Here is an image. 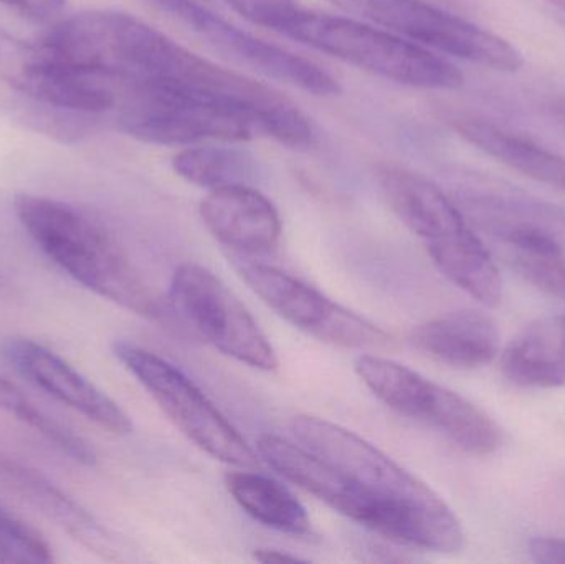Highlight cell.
Wrapping results in <instances>:
<instances>
[{"label":"cell","instance_id":"obj_12","mask_svg":"<svg viewBox=\"0 0 565 564\" xmlns=\"http://www.w3.org/2000/svg\"><path fill=\"white\" fill-rule=\"evenodd\" d=\"M2 353L30 383L86 419L118 436L131 433V417L119 404L49 348L26 338H12L2 344Z\"/></svg>","mask_w":565,"mask_h":564},{"label":"cell","instance_id":"obj_27","mask_svg":"<svg viewBox=\"0 0 565 564\" xmlns=\"http://www.w3.org/2000/svg\"><path fill=\"white\" fill-rule=\"evenodd\" d=\"M10 35L9 33L0 30V66H2L3 53H6L7 42H9Z\"/></svg>","mask_w":565,"mask_h":564},{"label":"cell","instance_id":"obj_11","mask_svg":"<svg viewBox=\"0 0 565 564\" xmlns=\"http://www.w3.org/2000/svg\"><path fill=\"white\" fill-rule=\"evenodd\" d=\"M166 15L201 36L218 52L248 68L318 96L338 95L339 83L331 73L289 50L257 39L244 29L215 15L194 0H149Z\"/></svg>","mask_w":565,"mask_h":564},{"label":"cell","instance_id":"obj_26","mask_svg":"<svg viewBox=\"0 0 565 564\" xmlns=\"http://www.w3.org/2000/svg\"><path fill=\"white\" fill-rule=\"evenodd\" d=\"M254 558L257 560V562L264 563V564H270V563H301L305 562V560L299 558V556L291 555V553L288 552H281V550H274V549H258L255 550Z\"/></svg>","mask_w":565,"mask_h":564},{"label":"cell","instance_id":"obj_28","mask_svg":"<svg viewBox=\"0 0 565 564\" xmlns=\"http://www.w3.org/2000/svg\"><path fill=\"white\" fill-rule=\"evenodd\" d=\"M551 3H554V6L559 7V9H563L565 12V0H550Z\"/></svg>","mask_w":565,"mask_h":564},{"label":"cell","instance_id":"obj_9","mask_svg":"<svg viewBox=\"0 0 565 564\" xmlns=\"http://www.w3.org/2000/svg\"><path fill=\"white\" fill-rule=\"evenodd\" d=\"M169 301L201 340L225 357L255 370H277V351L267 334L214 272L182 264L172 275Z\"/></svg>","mask_w":565,"mask_h":564},{"label":"cell","instance_id":"obj_1","mask_svg":"<svg viewBox=\"0 0 565 564\" xmlns=\"http://www.w3.org/2000/svg\"><path fill=\"white\" fill-rule=\"evenodd\" d=\"M291 433L305 449L331 464L377 507L382 519L379 535L428 552L463 549V526L450 506L377 447L319 417H295Z\"/></svg>","mask_w":565,"mask_h":564},{"label":"cell","instance_id":"obj_25","mask_svg":"<svg viewBox=\"0 0 565 564\" xmlns=\"http://www.w3.org/2000/svg\"><path fill=\"white\" fill-rule=\"evenodd\" d=\"M530 556L536 563L565 564L564 539H534L530 542Z\"/></svg>","mask_w":565,"mask_h":564},{"label":"cell","instance_id":"obj_2","mask_svg":"<svg viewBox=\"0 0 565 564\" xmlns=\"http://www.w3.org/2000/svg\"><path fill=\"white\" fill-rule=\"evenodd\" d=\"M17 219L40 251L73 280L138 315L158 313V304L115 238L73 205L43 195L13 199Z\"/></svg>","mask_w":565,"mask_h":564},{"label":"cell","instance_id":"obj_18","mask_svg":"<svg viewBox=\"0 0 565 564\" xmlns=\"http://www.w3.org/2000/svg\"><path fill=\"white\" fill-rule=\"evenodd\" d=\"M501 370L516 386H564L565 318H543L524 328L501 354Z\"/></svg>","mask_w":565,"mask_h":564},{"label":"cell","instance_id":"obj_7","mask_svg":"<svg viewBox=\"0 0 565 564\" xmlns=\"http://www.w3.org/2000/svg\"><path fill=\"white\" fill-rule=\"evenodd\" d=\"M115 357L148 391L171 423L212 459L255 469L258 457L214 403L164 358L131 343H116Z\"/></svg>","mask_w":565,"mask_h":564},{"label":"cell","instance_id":"obj_23","mask_svg":"<svg viewBox=\"0 0 565 564\" xmlns=\"http://www.w3.org/2000/svg\"><path fill=\"white\" fill-rule=\"evenodd\" d=\"M0 411L13 414L17 419L29 424L35 430L39 429L36 426L42 424L40 421H43V417L46 416L43 411L35 407V404L30 403L29 397L15 384L10 383L2 376H0Z\"/></svg>","mask_w":565,"mask_h":564},{"label":"cell","instance_id":"obj_6","mask_svg":"<svg viewBox=\"0 0 565 564\" xmlns=\"http://www.w3.org/2000/svg\"><path fill=\"white\" fill-rule=\"evenodd\" d=\"M355 373L385 406L434 427L465 453L490 456L500 447V429L484 411L417 371L377 354H362Z\"/></svg>","mask_w":565,"mask_h":564},{"label":"cell","instance_id":"obj_15","mask_svg":"<svg viewBox=\"0 0 565 564\" xmlns=\"http://www.w3.org/2000/svg\"><path fill=\"white\" fill-rule=\"evenodd\" d=\"M0 482L86 549L111 553V540L98 520L39 470L0 453Z\"/></svg>","mask_w":565,"mask_h":564},{"label":"cell","instance_id":"obj_20","mask_svg":"<svg viewBox=\"0 0 565 564\" xmlns=\"http://www.w3.org/2000/svg\"><path fill=\"white\" fill-rule=\"evenodd\" d=\"M225 145L228 142L189 146L174 156L172 168L185 181L209 191L252 185L257 174L255 159L244 149Z\"/></svg>","mask_w":565,"mask_h":564},{"label":"cell","instance_id":"obj_21","mask_svg":"<svg viewBox=\"0 0 565 564\" xmlns=\"http://www.w3.org/2000/svg\"><path fill=\"white\" fill-rule=\"evenodd\" d=\"M0 563L49 564L53 553L40 533L0 506Z\"/></svg>","mask_w":565,"mask_h":564},{"label":"cell","instance_id":"obj_4","mask_svg":"<svg viewBox=\"0 0 565 564\" xmlns=\"http://www.w3.org/2000/svg\"><path fill=\"white\" fill-rule=\"evenodd\" d=\"M271 30L402 85L457 89L465 82L463 73L447 60L361 19L295 6Z\"/></svg>","mask_w":565,"mask_h":564},{"label":"cell","instance_id":"obj_17","mask_svg":"<svg viewBox=\"0 0 565 564\" xmlns=\"http://www.w3.org/2000/svg\"><path fill=\"white\" fill-rule=\"evenodd\" d=\"M491 231L520 277L544 294L565 297V254L556 235L520 219L491 221Z\"/></svg>","mask_w":565,"mask_h":564},{"label":"cell","instance_id":"obj_3","mask_svg":"<svg viewBox=\"0 0 565 564\" xmlns=\"http://www.w3.org/2000/svg\"><path fill=\"white\" fill-rule=\"evenodd\" d=\"M379 182L394 214L424 242L438 270L475 300L497 307L503 295L500 270L457 205L434 182L394 166L381 169Z\"/></svg>","mask_w":565,"mask_h":564},{"label":"cell","instance_id":"obj_22","mask_svg":"<svg viewBox=\"0 0 565 564\" xmlns=\"http://www.w3.org/2000/svg\"><path fill=\"white\" fill-rule=\"evenodd\" d=\"M225 2L245 19L267 29H274L281 15L298 6L295 0H225Z\"/></svg>","mask_w":565,"mask_h":564},{"label":"cell","instance_id":"obj_14","mask_svg":"<svg viewBox=\"0 0 565 564\" xmlns=\"http://www.w3.org/2000/svg\"><path fill=\"white\" fill-rule=\"evenodd\" d=\"M412 344L438 363L457 370L487 366L500 353V330L490 315L478 310L451 311L418 324Z\"/></svg>","mask_w":565,"mask_h":564},{"label":"cell","instance_id":"obj_5","mask_svg":"<svg viewBox=\"0 0 565 564\" xmlns=\"http://www.w3.org/2000/svg\"><path fill=\"white\" fill-rule=\"evenodd\" d=\"M116 105L122 131L152 145L242 142L260 131L242 109L172 86L122 85Z\"/></svg>","mask_w":565,"mask_h":564},{"label":"cell","instance_id":"obj_16","mask_svg":"<svg viewBox=\"0 0 565 564\" xmlns=\"http://www.w3.org/2000/svg\"><path fill=\"white\" fill-rule=\"evenodd\" d=\"M455 131L511 171L565 194V158L527 136L511 131L490 119L461 115L454 119Z\"/></svg>","mask_w":565,"mask_h":564},{"label":"cell","instance_id":"obj_8","mask_svg":"<svg viewBox=\"0 0 565 564\" xmlns=\"http://www.w3.org/2000/svg\"><path fill=\"white\" fill-rule=\"evenodd\" d=\"M364 22L424 49L497 70L520 72L523 55L503 36L424 0H328Z\"/></svg>","mask_w":565,"mask_h":564},{"label":"cell","instance_id":"obj_13","mask_svg":"<svg viewBox=\"0 0 565 564\" xmlns=\"http://www.w3.org/2000/svg\"><path fill=\"white\" fill-rule=\"evenodd\" d=\"M199 212L207 231L241 254H264L280 241V214L254 185L214 189L202 199Z\"/></svg>","mask_w":565,"mask_h":564},{"label":"cell","instance_id":"obj_19","mask_svg":"<svg viewBox=\"0 0 565 564\" xmlns=\"http://www.w3.org/2000/svg\"><path fill=\"white\" fill-rule=\"evenodd\" d=\"M225 486L252 519L288 535H308L311 520L298 499L270 477L257 472L227 473Z\"/></svg>","mask_w":565,"mask_h":564},{"label":"cell","instance_id":"obj_24","mask_svg":"<svg viewBox=\"0 0 565 564\" xmlns=\"http://www.w3.org/2000/svg\"><path fill=\"white\" fill-rule=\"evenodd\" d=\"M0 3L36 22H50L63 12L66 0H0Z\"/></svg>","mask_w":565,"mask_h":564},{"label":"cell","instance_id":"obj_10","mask_svg":"<svg viewBox=\"0 0 565 564\" xmlns=\"http://www.w3.org/2000/svg\"><path fill=\"white\" fill-rule=\"evenodd\" d=\"M238 274L282 320L324 343L369 351L391 348L392 337L387 331L280 268L242 264Z\"/></svg>","mask_w":565,"mask_h":564}]
</instances>
